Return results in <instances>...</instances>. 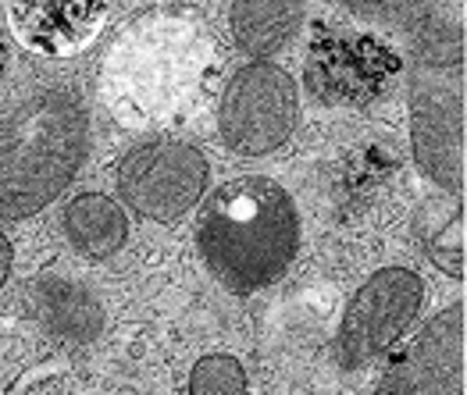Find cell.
Returning a JSON list of instances; mask_svg holds the SVG:
<instances>
[{"instance_id": "obj_15", "label": "cell", "mask_w": 467, "mask_h": 395, "mask_svg": "<svg viewBox=\"0 0 467 395\" xmlns=\"http://www.w3.org/2000/svg\"><path fill=\"white\" fill-rule=\"evenodd\" d=\"M190 395H246V370L233 356H203L190 374Z\"/></svg>"}, {"instance_id": "obj_6", "label": "cell", "mask_w": 467, "mask_h": 395, "mask_svg": "<svg viewBox=\"0 0 467 395\" xmlns=\"http://www.w3.org/2000/svg\"><path fill=\"white\" fill-rule=\"evenodd\" d=\"M421 299H425V285L407 268H386L371 275L350 299V310L343 317L339 360L347 367H360L386 353L418 317Z\"/></svg>"}, {"instance_id": "obj_4", "label": "cell", "mask_w": 467, "mask_h": 395, "mask_svg": "<svg viewBox=\"0 0 467 395\" xmlns=\"http://www.w3.org/2000/svg\"><path fill=\"white\" fill-rule=\"evenodd\" d=\"M296 82L275 65H246L225 86L218 128L229 150L261 157L278 150L296 128Z\"/></svg>"}, {"instance_id": "obj_9", "label": "cell", "mask_w": 467, "mask_h": 395, "mask_svg": "<svg viewBox=\"0 0 467 395\" xmlns=\"http://www.w3.org/2000/svg\"><path fill=\"white\" fill-rule=\"evenodd\" d=\"M414 154L431 182L464 189V96L457 79H414Z\"/></svg>"}, {"instance_id": "obj_5", "label": "cell", "mask_w": 467, "mask_h": 395, "mask_svg": "<svg viewBox=\"0 0 467 395\" xmlns=\"http://www.w3.org/2000/svg\"><path fill=\"white\" fill-rule=\"evenodd\" d=\"M203 186L207 160L182 139H143L118 164V193L150 221L182 218L203 197Z\"/></svg>"}, {"instance_id": "obj_8", "label": "cell", "mask_w": 467, "mask_h": 395, "mask_svg": "<svg viewBox=\"0 0 467 395\" xmlns=\"http://www.w3.org/2000/svg\"><path fill=\"white\" fill-rule=\"evenodd\" d=\"M379 395H464V303L435 314L389 367Z\"/></svg>"}, {"instance_id": "obj_2", "label": "cell", "mask_w": 467, "mask_h": 395, "mask_svg": "<svg viewBox=\"0 0 467 395\" xmlns=\"http://www.w3.org/2000/svg\"><path fill=\"white\" fill-rule=\"evenodd\" d=\"M196 238L211 275L246 296L285 275L300 246V218L278 182L246 175L207 197Z\"/></svg>"}, {"instance_id": "obj_11", "label": "cell", "mask_w": 467, "mask_h": 395, "mask_svg": "<svg viewBox=\"0 0 467 395\" xmlns=\"http://www.w3.org/2000/svg\"><path fill=\"white\" fill-rule=\"evenodd\" d=\"M108 0H7L11 25L29 50L68 57L97 36Z\"/></svg>"}, {"instance_id": "obj_12", "label": "cell", "mask_w": 467, "mask_h": 395, "mask_svg": "<svg viewBox=\"0 0 467 395\" xmlns=\"http://www.w3.org/2000/svg\"><path fill=\"white\" fill-rule=\"evenodd\" d=\"M36 310L39 320L61 342H89V339H97V331L104 324V310L93 299V292L68 278H39Z\"/></svg>"}, {"instance_id": "obj_3", "label": "cell", "mask_w": 467, "mask_h": 395, "mask_svg": "<svg viewBox=\"0 0 467 395\" xmlns=\"http://www.w3.org/2000/svg\"><path fill=\"white\" fill-rule=\"evenodd\" d=\"M86 154L76 96L43 93L0 128V218H33L57 197Z\"/></svg>"}, {"instance_id": "obj_17", "label": "cell", "mask_w": 467, "mask_h": 395, "mask_svg": "<svg viewBox=\"0 0 467 395\" xmlns=\"http://www.w3.org/2000/svg\"><path fill=\"white\" fill-rule=\"evenodd\" d=\"M0 72H4V57H0Z\"/></svg>"}, {"instance_id": "obj_14", "label": "cell", "mask_w": 467, "mask_h": 395, "mask_svg": "<svg viewBox=\"0 0 467 395\" xmlns=\"http://www.w3.org/2000/svg\"><path fill=\"white\" fill-rule=\"evenodd\" d=\"M304 0H235L233 36L246 54H275L296 33Z\"/></svg>"}, {"instance_id": "obj_13", "label": "cell", "mask_w": 467, "mask_h": 395, "mask_svg": "<svg viewBox=\"0 0 467 395\" xmlns=\"http://www.w3.org/2000/svg\"><path fill=\"white\" fill-rule=\"evenodd\" d=\"M65 232L78 253L104 260L118 253L129 238V218L111 197L82 193L65 207Z\"/></svg>"}, {"instance_id": "obj_7", "label": "cell", "mask_w": 467, "mask_h": 395, "mask_svg": "<svg viewBox=\"0 0 467 395\" xmlns=\"http://www.w3.org/2000/svg\"><path fill=\"white\" fill-rule=\"evenodd\" d=\"M396 72H400V57L382 40L332 29L314 40L311 61H307V86L321 104L364 107L386 89V82Z\"/></svg>"}, {"instance_id": "obj_1", "label": "cell", "mask_w": 467, "mask_h": 395, "mask_svg": "<svg viewBox=\"0 0 467 395\" xmlns=\"http://www.w3.org/2000/svg\"><path fill=\"white\" fill-rule=\"evenodd\" d=\"M218 46L207 25L182 11H154L136 18L111 43L100 89L115 118L132 128L168 125L207 96Z\"/></svg>"}, {"instance_id": "obj_10", "label": "cell", "mask_w": 467, "mask_h": 395, "mask_svg": "<svg viewBox=\"0 0 467 395\" xmlns=\"http://www.w3.org/2000/svg\"><path fill=\"white\" fill-rule=\"evenodd\" d=\"M353 15L368 22L392 25L407 50L414 54V65L425 72L421 79H446L450 72L457 76L464 65V33L439 0H343Z\"/></svg>"}, {"instance_id": "obj_16", "label": "cell", "mask_w": 467, "mask_h": 395, "mask_svg": "<svg viewBox=\"0 0 467 395\" xmlns=\"http://www.w3.org/2000/svg\"><path fill=\"white\" fill-rule=\"evenodd\" d=\"M7 268H11V242L0 236V285H4V278H7Z\"/></svg>"}]
</instances>
